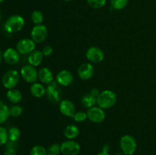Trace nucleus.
Wrapping results in <instances>:
<instances>
[{
	"label": "nucleus",
	"instance_id": "7",
	"mask_svg": "<svg viewBox=\"0 0 156 155\" xmlns=\"http://www.w3.org/2000/svg\"><path fill=\"white\" fill-rule=\"evenodd\" d=\"M21 76L27 83L34 84L38 78V71L34 66L29 64L21 68Z\"/></svg>",
	"mask_w": 156,
	"mask_h": 155
},
{
	"label": "nucleus",
	"instance_id": "10",
	"mask_svg": "<svg viewBox=\"0 0 156 155\" xmlns=\"http://www.w3.org/2000/svg\"><path fill=\"white\" fill-rule=\"evenodd\" d=\"M86 58L89 62L93 63H99L102 62L105 58L103 50L97 46H91L86 51Z\"/></svg>",
	"mask_w": 156,
	"mask_h": 155
},
{
	"label": "nucleus",
	"instance_id": "30",
	"mask_svg": "<svg viewBox=\"0 0 156 155\" xmlns=\"http://www.w3.org/2000/svg\"><path fill=\"white\" fill-rule=\"evenodd\" d=\"M87 2L93 9H101L106 4V0H87Z\"/></svg>",
	"mask_w": 156,
	"mask_h": 155
},
{
	"label": "nucleus",
	"instance_id": "15",
	"mask_svg": "<svg viewBox=\"0 0 156 155\" xmlns=\"http://www.w3.org/2000/svg\"><path fill=\"white\" fill-rule=\"evenodd\" d=\"M73 76L72 73L68 70H62L59 71L56 75V81L60 86L66 87L69 86L73 82Z\"/></svg>",
	"mask_w": 156,
	"mask_h": 155
},
{
	"label": "nucleus",
	"instance_id": "1",
	"mask_svg": "<svg viewBox=\"0 0 156 155\" xmlns=\"http://www.w3.org/2000/svg\"><path fill=\"white\" fill-rule=\"evenodd\" d=\"M117 103V94L111 90H105L97 97V104L102 109H109Z\"/></svg>",
	"mask_w": 156,
	"mask_h": 155
},
{
	"label": "nucleus",
	"instance_id": "29",
	"mask_svg": "<svg viewBox=\"0 0 156 155\" xmlns=\"http://www.w3.org/2000/svg\"><path fill=\"white\" fill-rule=\"evenodd\" d=\"M23 108L19 105H14L9 108V114L11 116L18 117L22 114Z\"/></svg>",
	"mask_w": 156,
	"mask_h": 155
},
{
	"label": "nucleus",
	"instance_id": "4",
	"mask_svg": "<svg viewBox=\"0 0 156 155\" xmlns=\"http://www.w3.org/2000/svg\"><path fill=\"white\" fill-rule=\"evenodd\" d=\"M120 147L122 152L126 153V155L132 154V153H134V152L136 150V141L132 135H123L120 138Z\"/></svg>",
	"mask_w": 156,
	"mask_h": 155
},
{
	"label": "nucleus",
	"instance_id": "19",
	"mask_svg": "<svg viewBox=\"0 0 156 155\" xmlns=\"http://www.w3.org/2000/svg\"><path fill=\"white\" fill-rule=\"evenodd\" d=\"M30 94L36 98H41L46 94V88L41 84L34 83L30 88Z\"/></svg>",
	"mask_w": 156,
	"mask_h": 155
},
{
	"label": "nucleus",
	"instance_id": "25",
	"mask_svg": "<svg viewBox=\"0 0 156 155\" xmlns=\"http://www.w3.org/2000/svg\"><path fill=\"white\" fill-rule=\"evenodd\" d=\"M129 0H111V5L113 9L121 10L123 9L128 4Z\"/></svg>",
	"mask_w": 156,
	"mask_h": 155
},
{
	"label": "nucleus",
	"instance_id": "38",
	"mask_svg": "<svg viewBox=\"0 0 156 155\" xmlns=\"http://www.w3.org/2000/svg\"><path fill=\"white\" fill-rule=\"evenodd\" d=\"M64 1H66V2H69V1H72V0H64Z\"/></svg>",
	"mask_w": 156,
	"mask_h": 155
},
{
	"label": "nucleus",
	"instance_id": "3",
	"mask_svg": "<svg viewBox=\"0 0 156 155\" xmlns=\"http://www.w3.org/2000/svg\"><path fill=\"white\" fill-rule=\"evenodd\" d=\"M20 80V74L15 69H10L6 71L2 76V83L6 89H13L18 84Z\"/></svg>",
	"mask_w": 156,
	"mask_h": 155
},
{
	"label": "nucleus",
	"instance_id": "40",
	"mask_svg": "<svg viewBox=\"0 0 156 155\" xmlns=\"http://www.w3.org/2000/svg\"><path fill=\"white\" fill-rule=\"evenodd\" d=\"M0 18H1V12H0Z\"/></svg>",
	"mask_w": 156,
	"mask_h": 155
},
{
	"label": "nucleus",
	"instance_id": "11",
	"mask_svg": "<svg viewBox=\"0 0 156 155\" xmlns=\"http://www.w3.org/2000/svg\"><path fill=\"white\" fill-rule=\"evenodd\" d=\"M16 50L20 54H30L35 50V43L32 39L24 38L18 41L16 45Z\"/></svg>",
	"mask_w": 156,
	"mask_h": 155
},
{
	"label": "nucleus",
	"instance_id": "33",
	"mask_svg": "<svg viewBox=\"0 0 156 155\" xmlns=\"http://www.w3.org/2000/svg\"><path fill=\"white\" fill-rule=\"evenodd\" d=\"M53 52V50L50 46H46L44 47V49H43L42 50L43 55L45 56H51Z\"/></svg>",
	"mask_w": 156,
	"mask_h": 155
},
{
	"label": "nucleus",
	"instance_id": "37",
	"mask_svg": "<svg viewBox=\"0 0 156 155\" xmlns=\"http://www.w3.org/2000/svg\"><path fill=\"white\" fill-rule=\"evenodd\" d=\"M115 155H126V154L123 153V152H117Z\"/></svg>",
	"mask_w": 156,
	"mask_h": 155
},
{
	"label": "nucleus",
	"instance_id": "17",
	"mask_svg": "<svg viewBox=\"0 0 156 155\" xmlns=\"http://www.w3.org/2000/svg\"><path fill=\"white\" fill-rule=\"evenodd\" d=\"M43 59H44V55L42 51L34 50L29 54L28 62L30 65L36 67L41 65V62H43Z\"/></svg>",
	"mask_w": 156,
	"mask_h": 155
},
{
	"label": "nucleus",
	"instance_id": "41",
	"mask_svg": "<svg viewBox=\"0 0 156 155\" xmlns=\"http://www.w3.org/2000/svg\"><path fill=\"white\" fill-rule=\"evenodd\" d=\"M128 155H134V154H133V153H132V154H128Z\"/></svg>",
	"mask_w": 156,
	"mask_h": 155
},
{
	"label": "nucleus",
	"instance_id": "13",
	"mask_svg": "<svg viewBox=\"0 0 156 155\" xmlns=\"http://www.w3.org/2000/svg\"><path fill=\"white\" fill-rule=\"evenodd\" d=\"M94 67L89 62H85L82 64L78 68L79 77L82 80H88L94 74Z\"/></svg>",
	"mask_w": 156,
	"mask_h": 155
},
{
	"label": "nucleus",
	"instance_id": "39",
	"mask_svg": "<svg viewBox=\"0 0 156 155\" xmlns=\"http://www.w3.org/2000/svg\"><path fill=\"white\" fill-rule=\"evenodd\" d=\"M2 2H3V0H0V3Z\"/></svg>",
	"mask_w": 156,
	"mask_h": 155
},
{
	"label": "nucleus",
	"instance_id": "9",
	"mask_svg": "<svg viewBox=\"0 0 156 155\" xmlns=\"http://www.w3.org/2000/svg\"><path fill=\"white\" fill-rule=\"evenodd\" d=\"M86 113L88 119L94 123L102 122L105 119V117H106L104 109L99 107L98 106H94L93 107L89 108Z\"/></svg>",
	"mask_w": 156,
	"mask_h": 155
},
{
	"label": "nucleus",
	"instance_id": "2",
	"mask_svg": "<svg viewBox=\"0 0 156 155\" xmlns=\"http://www.w3.org/2000/svg\"><path fill=\"white\" fill-rule=\"evenodd\" d=\"M24 25V20L21 15H14L6 20L4 24V28L9 33H17L23 28Z\"/></svg>",
	"mask_w": 156,
	"mask_h": 155
},
{
	"label": "nucleus",
	"instance_id": "14",
	"mask_svg": "<svg viewBox=\"0 0 156 155\" xmlns=\"http://www.w3.org/2000/svg\"><path fill=\"white\" fill-rule=\"evenodd\" d=\"M3 59L9 65H15L20 60V53L13 48H9L3 53Z\"/></svg>",
	"mask_w": 156,
	"mask_h": 155
},
{
	"label": "nucleus",
	"instance_id": "34",
	"mask_svg": "<svg viewBox=\"0 0 156 155\" xmlns=\"http://www.w3.org/2000/svg\"><path fill=\"white\" fill-rule=\"evenodd\" d=\"M90 93H91V94H92L93 96H94V97H97L99 95V94H100L101 92H99L98 89H97V88H93V89L91 90V92H90Z\"/></svg>",
	"mask_w": 156,
	"mask_h": 155
},
{
	"label": "nucleus",
	"instance_id": "12",
	"mask_svg": "<svg viewBox=\"0 0 156 155\" xmlns=\"http://www.w3.org/2000/svg\"><path fill=\"white\" fill-rule=\"evenodd\" d=\"M59 111L62 115L73 118L76 113V106L71 100H63L59 104Z\"/></svg>",
	"mask_w": 156,
	"mask_h": 155
},
{
	"label": "nucleus",
	"instance_id": "6",
	"mask_svg": "<svg viewBox=\"0 0 156 155\" xmlns=\"http://www.w3.org/2000/svg\"><path fill=\"white\" fill-rule=\"evenodd\" d=\"M46 94L47 98L53 103H58L61 98V89L59 84L56 81H53L46 88Z\"/></svg>",
	"mask_w": 156,
	"mask_h": 155
},
{
	"label": "nucleus",
	"instance_id": "35",
	"mask_svg": "<svg viewBox=\"0 0 156 155\" xmlns=\"http://www.w3.org/2000/svg\"><path fill=\"white\" fill-rule=\"evenodd\" d=\"M97 155H109V153H108V152L105 151V150H102V151H101L100 153H98Z\"/></svg>",
	"mask_w": 156,
	"mask_h": 155
},
{
	"label": "nucleus",
	"instance_id": "16",
	"mask_svg": "<svg viewBox=\"0 0 156 155\" xmlns=\"http://www.w3.org/2000/svg\"><path fill=\"white\" fill-rule=\"evenodd\" d=\"M38 78L43 84H49L53 81V75L52 71L48 68H42L38 71Z\"/></svg>",
	"mask_w": 156,
	"mask_h": 155
},
{
	"label": "nucleus",
	"instance_id": "18",
	"mask_svg": "<svg viewBox=\"0 0 156 155\" xmlns=\"http://www.w3.org/2000/svg\"><path fill=\"white\" fill-rule=\"evenodd\" d=\"M63 134L68 140H73L79 135V129L76 125H69L64 129Z\"/></svg>",
	"mask_w": 156,
	"mask_h": 155
},
{
	"label": "nucleus",
	"instance_id": "26",
	"mask_svg": "<svg viewBox=\"0 0 156 155\" xmlns=\"http://www.w3.org/2000/svg\"><path fill=\"white\" fill-rule=\"evenodd\" d=\"M47 155H59L61 153V146L59 144H52L47 149Z\"/></svg>",
	"mask_w": 156,
	"mask_h": 155
},
{
	"label": "nucleus",
	"instance_id": "22",
	"mask_svg": "<svg viewBox=\"0 0 156 155\" xmlns=\"http://www.w3.org/2000/svg\"><path fill=\"white\" fill-rule=\"evenodd\" d=\"M9 116V108L4 102L0 100V124L5 122Z\"/></svg>",
	"mask_w": 156,
	"mask_h": 155
},
{
	"label": "nucleus",
	"instance_id": "32",
	"mask_svg": "<svg viewBox=\"0 0 156 155\" xmlns=\"http://www.w3.org/2000/svg\"><path fill=\"white\" fill-rule=\"evenodd\" d=\"M73 119L77 122H82L85 121L86 119H88V116H87L86 112L79 111V112H76L74 116H73Z\"/></svg>",
	"mask_w": 156,
	"mask_h": 155
},
{
	"label": "nucleus",
	"instance_id": "21",
	"mask_svg": "<svg viewBox=\"0 0 156 155\" xmlns=\"http://www.w3.org/2000/svg\"><path fill=\"white\" fill-rule=\"evenodd\" d=\"M81 102H82V106L89 109V108L95 106V104L97 103V97L93 96L91 93H88L82 97Z\"/></svg>",
	"mask_w": 156,
	"mask_h": 155
},
{
	"label": "nucleus",
	"instance_id": "5",
	"mask_svg": "<svg viewBox=\"0 0 156 155\" xmlns=\"http://www.w3.org/2000/svg\"><path fill=\"white\" fill-rule=\"evenodd\" d=\"M31 39L35 43H41L44 42L48 36V30L46 26L43 24L35 25L30 32Z\"/></svg>",
	"mask_w": 156,
	"mask_h": 155
},
{
	"label": "nucleus",
	"instance_id": "23",
	"mask_svg": "<svg viewBox=\"0 0 156 155\" xmlns=\"http://www.w3.org/2000/svg\"><path fill=\"white\" fill-rule=\"evenodd\" d=\"M9 135V141L16 142L21 137V131L17 127H12L8 131Z\"/></svg>",
	"mask_w": 156,
	"mask_h": 155
},
{
	"label": "nucleus",
	"instance_id": "36",
	"mask_svg": "<svg viewBox=\"0 0 156 155\" xmlns=\"http://www.w3.org/2000/svg\"><path fill=\"white\" fill-rule=\"evenodd\" d=\"M2 59H3V53H2V52L1 49H0V63L2 62Z\"/></svg>",
	"mask_w": 156,
	"mask_h": 155
},
{
	"label": "nucleus",
	"instance_id": "24",
	"mask_svg": "<svg viewBox=\"0 0 156 155\" xmlns=\"http://www.w3.org/2000/svg\"><path fill=\"white\" fill-rule=\"evenodd\" d=\"M31 21L35 25H39V24H42L43 21H44V15L41 11H34L31 14Z\"/></svg>",
	"mask_w": 156,
	"mask_h": 155
},
{
	"label": "nucleus",
	"instance_id": "28",
	"mask_svg": "<svg viewBox=\"0 0 156 155\" xmlns=\"http://www.w3.org/2000/svg\"><path fill=\"white\" fill-rule=\"evenodd\" d=\"M15 143L14 141H8L6 143V148L5 150L4 155H15L16 154V150H15Z\"/></svg>",
	"mask_w": 156,
	"mask_h": 155
},
{
	"label": "nucleus",
	"instance_id": "31",
	"mask_svg": "<svg viewBox=\"0 0 156 155\" xmlns=\"http://www.w3.org/2000/svg\"><path fill=\"white\" fill-rule=\"evenodd\" d=\"M8 141H9L8 131L5 128L0 126V146L6 144Z\"/></svg>",
	"mask_w": 156,
	"mask_h": 155
},
{
	"label": "nucleus",
	"instance_id": "27",
	"mask_svg": "<svg viewBox=\"0 0 156 155\" xmlns=\"http://www.w3.org/2000/svg\"><path fill=\"white\" fill-rule=\"evenodd\" d=\"M30 155H47V149L41 145H35L30 150Z\"/></svg>",
	"mask_w": 156,
	"mask_h": 155
},
{
	"label": "nucleus",
	"instance_id": "20",
	"mask_svg": "<svg viewBox=\"0 0 156 155\" xmlns=\"http://www.w3.org/2000/svg\"><path fill=\"white\" fill-rule=\"evenodd\" d=\"M6 97H7L8 100L12 103H18L22 99V94H21V91L13 88V89H10L7 91Z\"/></svg>",
	"mask_w": 156,
	"mask_h": 155
},
{
	"label": "nucleus",
	"instance_id": "8",
	"mask_svg": "<svg viewBox=\"0 0 156 155\" xmlns=\"http://www.w3.org/2000/svg\"><path fill=\"white\" fill-rule=\"evenodd\" d=\"M61 146V153L63 155H78L80 152V145L73 140L63 141Z\"/></svg>",
	"mask_w": 156,
	"mask_h": 155
}]
</instances>
